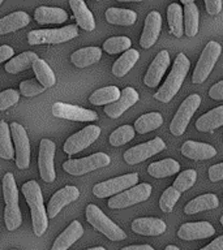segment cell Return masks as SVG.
I'll return each mask as SVG.
<instances>
[{
    "instance_id": "6da1fadb",
    "label": "cell",
    "mask_w": 223,
    "mask_h": 250,
    "mask_svg": "<svg viewBox=\"0 0 223 250\" xmlns=\"http://www.w3.org/2000/svg\"><path fill=\"white\" fill-rule=\"evenodd\" d=\"M22 194L30 207L31 223L35 236H42L48 227L46 208L43 206V197L41 187L37 181L31 180L22 185Z\"/></svg>"
},
{
    "instance_id": "7a4b0ae2",
    "label": "cell",
    "mask_w": 223,
    "mask_h": 250,
    "mask_svg": "<svg viewBox=\"0 0 223 250\" xmlns=\"http://www.w3.org/2000/svg\"><path fill=\"white\" fill-rule=\"evenodd\" d=\"M189 66H191V62L185 55L179 54L176 56L171 73L168 74L167 80L164 81L163 85L160 86V89L154 94V98L156 101L162 102V103H168L172 98L175 97L183 85L184 80L187 77Z\"/></svg>"
},
{
    "instance_id": "3957f363",
    "label": "cell",
    "mask_w": 223,
    "mask_h": 250,
    "mask_svg": "<svg viewBox=\"0 0 223 250\" xmlns=\"http://www.w3.org/2000/svg\"><path fill=\"white\" fill-rule=\"evenodd\" d=\"M86 220L97 230L103 233L111 241H121L127 238V234L120 227L106 216L105 212L95 205H89L86 207Z\"/></svg>"
},
{
    "instance_id": "277c9868",
    "label": "cell",
    "mask_w": 223,
    "mask_h": 250,
    "mask_svg": "<svg viewBox=\"0 0 223 250\" xmlns=\"http://www.w3.org/2000/svg\"><path fill=\"white\" fill-rule=\"evenodd\" d=\"M78 30L76 25H68L62 29H45V30H33L27 34V41L31 46L35 44H58L68 42L76 38Z\"/></svg>"
},
{
    "instance_id": "5b68a950",
    "label": "cell",
    "mask_w": 223,
    "mask_h": 250,
    "mask_svg": "<svg viewBox=\"0 0 223 250\" xmlns=\"http://www.w3.org/2000/svg\"><path fill=\"white\" fill-rule=\"evenodd\" d=\"M111 162L110 156L105 152H95L93 155L85 156L81 159H70L63 163V169L73 176H82L85 173L98 169V168L107 167Z\"/></svg>"
},
{
    "instance_id": "8992f818",
    "label": "cell",
    "mask_w": 223,
    "mask_h": 250,
    "mask_svg": "<svg viewBox=\"0 0 223 250\" xmlns=\"http://www.w3.org/2000/svg\"><path fill=\"white\" fill-rule=\"evenodd\" d=\"M221 52H222V47L218 42L211 41V42L207 43L206 47L203 48L202 54L200 56L197 65L195 68V72H193V76H192V82L193 83L199 85V83H202L203 81H206V78L211 73V70L214 68Z\"/></svg>"
},
{
    "instance_id": "52a82bcc",
    "label": "cell",
    "mask_w": 223,
    "mask_h": 250,
    "mask_svg": "<svg viewBox=\"0 0 223 250\" xmlns=\"http://www.w3.org/2000/svg\"><path fill=\"white\" fill-rule=\"evenodd\" d=\"M200 104H201V97L199 94H192V95L184 99L176 115L171 120V124H170V130H171L174 136H183L192 116H193V113L197 111Z\"/></svg>"
},
{
    "instance_id": "ba28073f",
    "label": "cell",
    "mask_w": 223,
    "mask_h": 250,
    "mask_svg": "<svg viewBox=\"0 0 223 250\" xmlns=\"http://www.w3.org/2000/svg\"><path fill=\"white\" fill-rule=\"evenodd\" d=\"M138 183L137 173H128V175L119 176L115 179H110L107 181L94 185L93 194L98 198H109L111 195L120 194L121 191L128 190L131 188L136 187Z\"/></svg>"
},
{
    "instance_id": "9c48e42d",
    "label": "cell",
    "mask_w": 223,
    "mask_h": 250,
    "mask_svg": "<svg viewBox=\"0 0 223 250\" xmlns=\"http://www.w3.org/2000/svg\"><path fill=\"white\" fill-rule=\"evenodd\" d=\"M152 195V185L144 183L131 188L128 190L121 191L120 194L113 195L109 199L110 208H127L129 206L144 202Z\"/></svg>"
},
{
    "instance_id": "30bf717a",
    "label": "cell",
    "mask_w": 223,
    "mask_h": 250,
    "mask_svg": "<svg viewBox=\"0 0 223 250\" xmlns=\"http://www.w3.org/2000/svg\"><path fill=\"white\" fill-rule=\"evenodd\" d=\"M9 129L16 146V164L20 169H26L30 164V144L26 130L19 123H12Z\"/></svg>"
},
{
    "instance_id": "8fae6325",
    "label": "cell",
    "mask_w": 223,
    "mask_h": 250,
    "mask_svg": "<svg viewBox=\"0 0 223 250\" xmlns=\"http://www.w3.org/2000/svg\"><path fill=\"white\" fill-rule=\"evenodd\" d=\"M101 136V128L97 125H88L85 128L77 132L73 136H70L64 144V151L68 155H74L77 152L82 151L84 148L89 147L90 145L97 141Z\"/></svg>"
},
{
    "instance_id": "7c38bea8",
    "label": "cell",
    "mask_w": 223,
    "mask_h": 250,
    "mask_svg": "<svg viewBox=\"0 0 223 250\" xmlns=\"http://www.w3.org/2000/svg\"><path fill=\"white\" fill-rule=\"evenodd\" d=\"M166 144L160 137H156L149 142L133 146L124 152V160L128 164H137L149 159L150 156L156 155L158 152L163 151Z\"/></svg>"
},
{
    "instance_id": "4fadbf2b",
    "label": "cell",
    "mask_w": 223,
    "mask_h": 250,
    "mask_svg": "<svg viewBox=\"0 0 223 250\" xmlns=\"http://www.w3.org/2000/svg\"><path fill=\"white\" fill-rule=\"evenodd\" d=\"M56 146L51 140L41 141L39 144V156H38V167L39 173L43 181L46 183H52L56 177L54 168V156Z\"/></svg>"
},
{
    "instance_id": "5bb4252c",
    "label": "cell",
    "mask_w": 223,
    "mask_h": 250,
    "mask_svg": "<svg viewBox=\"0 0 223 250\" xmlns=\"http://www.w3.org/2000/svg\"><path fill=\"white\" fill-rule=\"evenodd\" d=\"M52 115L59 119H66L72 121H94L98 119L97 112L91 109L82 108L78 105L67 104L62 102H56L52 104Z\"/></svg>"
},
{
    "instance_id": "9a60e30c",
    "label": "cell",
    "mask_w": 223,
    "mask_h": 250,
    "mask_svg": "<svg viewBox=\"0 0 223 250\" xmlns=\"http://www.w3.org/2000/svg\"><path fill=\"white\" fill-rule=\"evenodd\" d=\"M78 197H80V190L72 185L64 187L63 189L56 191L47 205V218L54 219L62 211L63 207L74 202Z\"/></svg>"
},
{
    "instance_id": "2e32d148",
    "label": "cell",
    "mask_w": 223,
    "mask_h": 250,
    "mask_svg": "<svg viewBox=\"0 0 223 250\" xmlns=\"http://www.w3.org/2000/svg\"><path fill=\"white\" fill-rule=\"evenodd\" d=\"M215 233V228L209 222L185 223L178 230V236L185 241L209 238Z\"/></svg>"
},
{
    "instance_id": "e0dca14e",
    "label": "cell",
    "mask_w": 223,
    "mask_h": 250,
    "mask_svg": "<svg viewBox=\"0 0 223 250\" xmlns=\"http://www.w3.org/2000/svg\"><path fill=\"white\" fill-rule=\"evenodd\" d=\"M170 65V54L166 50H162L156 55V59L149 66L148 72L145 74L144 83L149 87H156L163 77L164 72Z\"/></svg>"
},
{
    "instance_id": "ac0fdd59",
    "label": "cell",
    "mask_w": 223,
    "mask_h": 250,
    "mask_svg": "<svg viewBox=\"0 0 223 250\" xmlns=\"http://www.w3.org/2000/svg\"><path fill=\"white\" fill-rule=\"evenodd\" d=\"M138 102V93L133 87H125L120 94V98L115 103L106 105L105 113L111 119H117L128 108Z\"/></svg>"
},
{
    "instance_id": "d6986e66",
    "label": "cell",
    "mask_w": 223,
    "mask_h": 250,
    "mask_svg": "<svg viewBox=\"0 0 223 250\" xmlns=\"http://www.w3.org/2000/svg\"><path fill=\"white\" fill-rule=\"evenodd\" d=\"M162 29V16L159 12H150L145 20L144 31L141 34L140 44L142 48H150L156 42Z\"/></svg>"
},
{
    "instance_id": "ffe728a7",
    "label": "cell",
    "mask_w": 223,
    "mask_h": 250,
    "mask_svg": "<svg viewBox=\"0 0 223 250\" xmlns=\"http://www.w3.org/2000/svg\"><path fill=\"white\" fill-rule=\"evenodd\" d=\"M181 154L185 158L193 160H206L211 159L217 155V150L214 146L196 141H185L181 146Z\"/></svg>"
},
{
    "instance_id": "44dd1931",
    "label": "cell",
    "mask_w": 223,
    "mask_h": 250,
    "mask_svg": "<svg viewBox=\"0 0 223 250\" xmlns=\"http://www.w3.org/2000/svg\"><path fill=\"white\" fill-rule=\"evenodd\" d=\"M166 229V223L158 218H138L132 222L133 232L142 236H159Z\"/></svg>"
},
{
    "instance_id": "7402d4cb",
    "label": "cell",
    "mask_w": 223,
    "mask_h": 250,
    "mask_svg": "<svg viewBox=\"0 0 223 250\" xmlns=\"http://www.w3.org/2000/svg\"><path fill=\"white\" fill-rule=\"evenodd\" d=\"M82 234H84V228H82L81 223L74 220L63 230V233L59 234V237L55 240L51 250H68L69 246L73 245L74 242L82 237Z\"/></svg>"
},
{
    "instance_id": "603a6c76",
    "label": "cell",
    "mask_w": 223,
    "mask_h": 250,
    "mask_svg": "<svg viewBox=\"0 0 223 250\" xmlns=\"http://www.w3.org/2000/svg\"><path fill=\"white\" fill-rule=\"evenodd\" d=\"M69 5L73 12L74 20L77 21V25L86 31H91L95 29V21L91 11L82 0H69Z\"/></svg>"
},
{
    "instance_id": "cb8c5ba5",
    "label": "cell",
    "mask_w": 223,
    "mask_h": 250,
    "mask_svg": "<svg viewBox=\"0 0 223 250\" xmlns=\"http://www.w3.org/2000/svg\"><path fill=\"white\" fill-rule=\"evenodd\" d=\"M223 125V105H219L217 108L211 109L205 115L197 119L196 121V129L200 132L207 133L213 132L214 129Z\"/></svg>"
},
{
    "instance_id": "d4e9b609",
    "label": "cell",
    "mask_w": 223,
    "mask_h": 250,
    "mask_svg": "<svg viewBox=\"0 0 223 250\" xmlns=\"http://www.w3.org/2000/svg\"><path fill=\"white\" fill-rule=\"evenodd\" d=\"M184 5V33L192 38L199 33V8L196 3L183 0Z\"/></svg>"
},
{
    "instance_id": "484cf974",
    "label": "cell",
    "mask_w": 223,
    "mask_h": 250,
    "mask_svg": "<svg viewBox=\"0 0 223 250\" xmlns=\"http://www.w3.org/2000/svg\"><path fill=\"white\" fill-rule=\"evenodd\" d=\"M30 22V17L25 12H13L11 15L0 19V35L22 29Z\"/></svg>"
},
{
    "instance_id": "4316f807",
    "label": "cell",
    "mask_w": 223,
    "mask_h": 250,
    "mask_svg": "<svg viewBox=\"0 0 223 250\" xmlns=\"http://www.w3.org/2000/svg\"><path fill=\"white\" fill-rule=\"evenodd\" d=\"M219 206L218 197L215 194H203L196 197L188 202L184 207V212L187 215H193L205 210H214Z\"/></svg>"
},
{
    "instance_id": "83f0119b",
    "label": "cell",
    "mask_w": 223,
    "mask_h": 250,
    "mask_svg": "<svg viewBox=\"0 0 223 250\" xmlns=\"http://www.w3.org/2000/svg\"><path fill=\"white\" fill-rule=\"evenodd\" d=\"M102 58V50L99 47H85L77 50L70 56V62L78 68H85L94 62H99Z\"/></svg>"
},
{
    "instance_id": "f1b7e54d",
    "label": "cell",
    "mask_w": 223,
    "mask_h": 250,
    "mask_svg": "<svg viewBox=\"0 0 223 250\" xmlns=\"http://www.w3.org/2000/svg\"><path fill=\"white\" fill-rule=\"evenodd\" d=\"M34 19L38 23H62L68 20L67 12L62 8L38 7L35 9Z\"/></svg>"
},
{
    "instance_id": "f546056e",
    "label": "cell",
    "mask_w": 223,
    "mask_h": 250,
    "mask_svg": "<svg viewBox=\"0 0 223 250\" xmlns=\"http://www.w3.org/2000/svg\"><path fill=\"white\" fill-rule=\"evenodd\" d=\"M138 59H140V52L137 50L131 48V50L125 51L124 54L113 62L112 74L116 77H124L125 74L134 66Z\"/></svg>"
},
{
    "instance_id": "4dcf8cb0",
    "label": "cell",
    "mask_w": 223,
    "mask_h": 250,
    "mask_svg": "<svg viewBox=\"0 0 223 250\" xmlns=\"http://www.w3.org/2000/svg\"><path fill=\"white\" fill-rule=\"evenodd\" d=\"M180 169V164L175 159H163L159 162H154L148 167L149 175L156 179H163L178 173Z\"/></svg>"
},
{
    "instance_id": "1f68e13d",
    "label": "cell",
    "mask_w": 223,
    "mask_h": 250,
    "mask_svg": "<svg viewBox=\"0 0 223 250\" xmlns=\"http://www.w3.org/2000/svg\"><path fill=\"white\" fill-rule=\"evenodd\" d=\"M105 16L107 22L112 25H120V26H131L137 20L136 12L131 9H123V8H109Z\"/></svg>"
},
{
    "instance_id": "d6a6232c",
    "label": "cell",
    "mask_w": 223,
    "mask_h": 250,
    "mask_svg": "<svg viewBox=\"0 0 223 250\" xmlns=\"http://www.w3.org/2000/svg\"><path fill=\"white\" fill-rule=\"evenodd\" d=\"M35 60H38V56L35 52H31V51H26V52H22L19 56L8 60V62H5V70L8 73L17 74L22 70H26L27 68L33 66V64L35 62Z\"/></svg>"
},
{
    "instance_id": "836d02e7",
    "label": "cell",
    "mask_w": 223,
    "mask_h": 250,
    "mask_svg": "<svg viewBox=\"0 0 223 250\" xmlns=\"http://www.w3.org/2000/svg\"><path fill=\"white\" fill-rule=\"evenodd\" d=\"M121 91L117 86H106L102 89L95 90L89 98V102L94 105H109L120 98Z\"/></svg>"
},
{
    "instance_id": "e575fe53",
    "label": "cell",
    "mask_w": 223,
    "mask_h": 250,
    "mask_svg": "<svg viewBox=\"0 0 223 250\" xmlns=\"http://www.w3.org/2000/svg\"><path fill=\"white\" fill-rule=\"evenodd\" d=\"M163 124V117L159 112H150L145 113L142 116H140L134 123V129L137 133L140 134H145V133L156 130Z\"/></svg>"
},
{
    "instance_id": "d590c367",
    "label": "cell",
    "mask_w": 223,
    "mask_h": 250,
    "mask_svg": "<svg viewBox=\"0 0 223 250\" xmlns=\"http://www.w3.org/2000/svg\"><path fill=\"white\" fill-rule=\"evenodd\" d=\"M33 70H34L35 77H37V81L41 83V85L47 89V87H52V86L56 83V78H55V74L52 72L48 64H47L45 60L39 59L35 60V62L33 64Z\"/></svg>"
},
{
    "instance_id": "8d00e7d4",
    "label": "cell",
    "mask_w": 223,
    "mask_h": 250,
    "mask_svg": "<svg viewBox=\"0 0 223 250\" xmlns=\"http://www.w3.org/2000/svg\"><path fill=\"white\" fill-rule=\"evenodd\" d=\"M167 21L170 31L175 35L176 38H180L183 35V9L180 4L172 3L167 8Z\"/></svg>"
},
{
    "instance_id": "74e56055",
    "label": "cell",
    "mask_w": 223,
    "mask_h": 250,
    "mask_svg": "<svg viewBox=\"0 0 223 250\" xmlns=\"http://www.w3.org/2000/svg\"><path fill=\"white\" fill-rule=\"evenodd\" d=\"M3 197L5 206H19V189L16 187L15 177L11 172L3 177Z\"/></svg>"
},
{
    "instance_id": "f35d334b",
    "label": "cell",
    "mask_w": 223,
    "mask_h": 250,
    "mask_svg": "<svg viewBox=\"0 0 223 250\" xmlns=\"http://www.w3.org/2000/svg\"><path fill=\"white\" fill-rule=\"evenodd\" d=\"M15 156V148L11 140V129L5 121H0V158L12 159Z\"/></svg>"
},
{
    "instance_id": "ab89813d",
    "label": "cell",
    "mask_w": 223,
    "mask_h": 250,
    "mask_svg": "<svg viewBox=\"0 0 223 250\" xmlns=\"http://www.w3.org/2000/svg\"><path fill=\"white\" fill-rule=\"evenodd\" d=\"M131 44H132V42L127 37H112L103 43V50L107 54L115 55L131 50Z\"/></svg>"
},
{
    "instance_id": "60d3db41",
    "label": "cell",
    "mask_w": 223,
    "mask_h": 250,
    "mask_svg": "<svg viewBox=\"0 0 223 250\" xmlns=\"http://www.w3.org/2000/svg\"><path fill=\"white\" fill-rule=\"evenodd\" d=\"M134 137V128L131 125H123L116 130H113L110 136V144L112 146H121L127 144Z\"/></svg>"
},
{
    "instance_id": "b9f144b4",
    "label": "cell",
    "mask_w": 223,
    "mask_h": 250,
    "mask_svg": "<svg viewBox=\"0 0 223 250\" xmlns=\"http://www.w3.org/2000/svg\"><path fill=\"white\" fill-rule=\"evenodd\" d=\"M196 180H197V172L195 169H185L176 177L172 188H175L176 190L183 193L195 185Z\"/></svg>"
},
{
    "instance_id": "7bdbcfd3",
    "label": "cell",
    "mask_w": 223,
    "mask_h": 250,
    "mask_svg": "<svg viewBox=\"0 0 223 250\" xmlns=\"http://www.w3.org/2000/svg\"><path fill=\"white\" fill-rule=\"evenodd\" d=\"M180 191H178L175 188H167L166 190L162 193L159 198V208L163 212H171L172 208L175 207L176 202L179 201L180 198Z\"/></svg>"
},
{
    "instance_id": "ee69618b",
    "label": "cell",
    "mask_w": 223,
    "mask_h": 250,
    "mask_svg": "<svg viewBox=\"0 0 223 250\" xmlns=\"http://www.w3.org/2000/svg\"><path fill=\"white\" fill-rule=\"evenodd\" d=\"M4 222L8 230L17 229L22 223V215L20 206H5L4 210Z\"/></svg>"
},
{
    "instance_id": "f6af8a7d",
    "label": "cell",
    "mask_w": 223,
    "mask_h": 250,
    "mask_svg": "<svg viewBox=\"0 0 223 250\" xmlns=\"http://www.w3.org/2000/svg\"><path fill=\"white\" fill-rule=\"evenodd\" d=\"M43 91H45V87L37 81V78L26 80L20 83V93L22 94L23 97H35Z\"/></svg>"
},
{
    "instance_id": "bcb514c9",
    "label": "cell",
    "mask_w": 223,
    "mask_h": 250,
    "mask_svg": "<svg viewBox=\"0 0 223 250\" xmlns=\"http://www.w3.org/2000/svg\"><path fill=\"white\" fill-rule=\"evenodd\" d=\"M20 101L19 91L13 89L4 90L0 93V111L9 108L12 105L17 104Z\"/></svg>"
},
{
    "instance_id": "7dc6e473",
    "label": "cell",
    "mask_w": 223,
    "mask_h": 250,
    "mask_svg": "<svg viewBox=\"0 0 223 250\" xmlns=\"http://www.w3.org/2000/svg\"><path fill=\"white\" fill-rule=\"evenodd\" d=\"M209 179L213 181V183H217V181H221L223 180V162L219 164H215V166H211L209 168Z\"/></svg>"
},
{
    "instance_id": "c3c4849f",
    "label": "cell",
    "mask_w": 223,
    "mask_h": 250,
    "mask_svg": "<svg viewBox=\"0 0 223 250\" xmlns=\"http://www.w3.org/2000/svg\"><path fill=\"white\" fill-rule=\"evenodd\" d=\"M222 0H205V7L209 15H218L222 11Z\"/></svg>"
},
{
    "instance_id": "681fc988",
    "label": "cell",
    "mask_w": 223,
    "mask_h": 250,
    "mask_svg": "<svg viewBox=\"0 0 223 250\" xmlns=\"http://www.w3.org/2000/svg\"><path fill=\"white\" fill-rule=\"evenodd\" d=\"M209 97L214 101H222L223 99V81L217 82L209 90Z\"/></svg>"
},
{
    "instance_id": "f907efd6",
    "label": "cell",
    "mask_w": 223,
    "mask_h": 250,
    "mask_svg": "<svg viewBox=\"0 0 223 250\" xmlns=\"http://www.w3.org/2000/svg\"><path fill=\"white\" fill-rule=\"evenodd\" d=\"M13 54H15V51H13V48L11 46H7V44L0 46V62L11 60Z\"/></svg>"
},
{
    "instance_id": "816d5d0a",
    "label": "cell",
    "mask_w": 223,
    "mask_h": 250,
    "mask_svg": "<svg viewBox=\"0 0 223 250\" xmlns=\"http://www.w3.org/2000/svg\"><path fill=\"white\" fill-rule=\"evenodd\" d=\"M200 250H223V236H219L218 238L213 240L209 245Z\"/></svg>"
},
{
    "instance_id": "f5cc1de1",
    "label": "cell",
    "mask_w": 223,
    "mask_h": 250,
    "mask_svg": "<svg viewBox=\"0 0 223 250\" xmlns=\"http://www.w3.org/2000/svg\"><path fill=\"white\" fill-rule=\"evenodd\" d=\"M121 250H154L150 245H132V246H125Z\"/></svg>"
},
{
    "instance_id": "db71d44e",
    "label": "cell",
    "mask_w": 223,
    "mask_h": 250,
    "mask_svg": "<svg viewBox=\"0 0 223 250\" xmlns=\"http://www.w3.org/2000/svg\"><path fill=\"white\" fill-rule=\"evenodd\" d=\"M164 250H180L179 248H178V246H175V245H168L167 248H166V249Z\"/></svg>"
},
{
    "instance_id": "11a10c76",
    "label": "cell",
    "mask_w": 223,
    "mask_h": 250,
    "mask_svg": "<svg viewBox=\"0 0 223 250\" xmlns=\"http://www.w3.org/2000/svg\"><path fill=\"white\" fill-rule=\"evenodd\" d=\"M88 250H106L105 248H102V246H98V248H91V249H88Z\"/></svg>"
},
{
    "instance_id": "9f6ffc18",
    "label": "cell",
    "mask_w": 223,
    "mask_h": 250,
    "mask_svg": "<svg viewBox=\"0 0 223 250\" xmlns=\"http://www.w3.org/2000/svg\"><path fill=\"white\" fill-rule=\"evenodd\" d=\"M221 224H222V227H223V216L221 218Z\"/></svg>"
},
{
    "instance_id": "6f0895ef",
    "label": "cell",
    "mask_w": 223,
    "mask_h": 250,
    "mask_svg": "<svg viewBox=\"0 0 223 250\" xmlns=\"http://www.w3.org/2000/svg\"><path fill=\"white\" fill-rule=\"evenodd\" d=\"M1 4H3V0H0V5H1Z\"/></svg>"
},
{
    "instance_id": "680465c9",
    "label": "cell",
    "mask_w": 223,
    "mask_h": 250,
    "mask_svg": "<svg viewBox=\"0 0 223 250\" xmlns=\"http://www.w3.org/2000/svg\"><path fill=\"white\" fill-rule=\"evenodd\" d=\"M12 250H15V249H12Z\"/></svg>"
}]
</instances>
